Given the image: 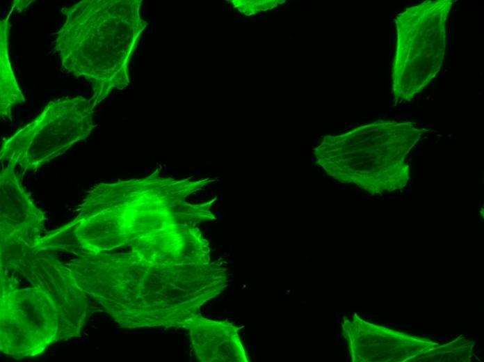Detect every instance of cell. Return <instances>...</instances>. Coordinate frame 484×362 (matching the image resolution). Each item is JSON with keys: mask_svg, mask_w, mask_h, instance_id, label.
I'll return each mask as SVG.
<instances>
[{"mask_svg": "<svg viewBox=\"0 0 484 362\" xmlns=\"http://www.w3.org/2000/svg\"><path fill=\"white\" fill-rule=\"evenodd\" d=\"M0 253V266L26 283L0 270L1 352L16 359L34 356L79 336L90 315L88 295L54 253L21 242L3 245Z\"/></svg>", "mask_w": 484, "mask_h": 362, "instance_id": "cell-1", "label": "cell"}, {"mask_svg": "<svg viewBox=\"0 0 484 362\" xmlns=\"http://www.w3.org/2000/svg\"><path fill=\"white\" fill-rule=\"evenodd\" d=\"M141 1L83 0L62 8L54 49L64 70L91 84L97 106L129 83V62L147 24Z\"/></svg>", "mask_w": 484, "mask_h": 362, "instance_id": "cell-2", "label": "cell"}, {"mask_svg": "<svg viewBox=\"0 0 484 362\" xmlns=\"http://www.w3.org/2000/svg\"><path fill=\"white\" fill-rule=\"evenodd\" d=\"M454 2L425 1L396 16L392 69L396 104L411 100L440 71L446 46L447 17Z\"/></svg>", "mask_w": 484, "mask_h": 362, "instance_id": "cell-3", "label": "cell"}, {"mask_svg": "<svg viewBox=\"0 0 484 362\" xmlns=\"http://www.w3.org/2000/svg\"><path fill=\"white\" fill-rule=\"evenodd\" d=\"M96 106L78 95L50 101L32 121L2 143V165L37 169L90 136Z\"/></svg>", "mask_w": 484, "mask_h": 362, "instance_id": "cell-4", "label": "cell"}, {"mask_svg": "<svg viewBox=\"0 0 484 362\" xmlns=\"http://www.w3.org/2000/svg\"><path fill=\"white\" fill-rule=\"evenodd\" d=\"M15 169L3 165L0 175V242L35 246L42 237L45 215L26 193Z\"/></svg>", "mask_w": 484, "mask_h": 362, "instance_id": "cell-5", "label": "cell"}, {"mask_svg": "<svg viewBox=\"0 0 484 362\" xmlns=\"http://www.w3.org/2000/svg\"><path fill=\"white\" fill-rule=\"evenodd\" d=\"M184 328L190 331L192 346L199 361H249L239 329L233 323L209 320L198 313L188 320Z\"/></svg>", "mask_w": 484, "mask_h": 362, "instance_id": "cell-6", "label": "cell"}, {"mask_svg": "<svg viewBox=\"0 0 484 362\" xmlns=\"http://www.w3.org/2000/svg\"><path fill=\"white\" fill-rule=\"evenodd\" d=\"M9 15L0 22V114L12 119L13 110L25 102V97L15 77L8 54Z\"/></svg>", "mask_w": 484, "mask_h": 362, "instance_id": "cell-7", "label": "cell"}]
</instances>
